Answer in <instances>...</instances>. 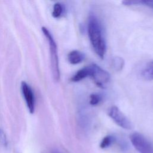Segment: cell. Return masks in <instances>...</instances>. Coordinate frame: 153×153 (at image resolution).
<instances>
[{
  "instance_id": "1",
  "label": "cell",
  "mask_w": 153,
  "mask_h": 153,
  "mask_svg": "<svg viewBox=\"0 0 153 153\" xmlns=\"http://www.w3.org/2000/svg\"><path fill=\"white\" fill-rule=\"evenodd\" d=\"M88 35L95 53L103 59L106 51V44L103 29L99 19L94 14H90L88 20Z\"/></svg>"
},
{
  "instance_id": "2",
  "label": "cell",
  "mask_w": 153,
  "mask_h": 153,
  "mask_svg": "<svg viewBox=\"0 0 153 153\" xmlns=\"http://www.w3.org/2000/svg\"><path fill=\"white\" fill-rule=\"evenodd\" d=\"M42 31L45 36L49 45L51 68L53 77L54 81H58L60 79V69L57 44L50 32L46 27H42Z\"/></svg>"
},
{
  "instance_id": "3",
  "label": "cell",
  "mask_w": 153,
  "mask_h": 153,
  "mask_svg": "<svg viewBox=\"0 0 153 153\" xmlns=\"http://www.w3.org/2000/svg\"><path fill=\"white\" fill-rule=\"evenodd\" d=\"M88 68L89 76L98 87L105 88L111 79L109 72L94 63L88 66Z\"/></svg>"
},
{
  "instance_id": "4",
  "label": "cell",
  "mask_w": 153,
  "mask_h": 153,
  "mask_svg": "<svg viewBox=\"0 0 153 153\" xmlns=\"http://www.w3.org/2000/svg\"><path fill=\"white\" fill-rule=\"evenodd\" d=\"M130 140L139 153H153V145L142 134L133 133L130 134Z\"/></svg>"
},
{
  "instance_id": "5",
  "label": "cell",
  "mask_w": 153,
  "mask_h": 153,
  "mask_svg": "<svg viewBox=\"0 0 153 153\" xmlns=\"http://www.w3.org/2000/svg\"><path fill=\"white\" fill-rule=\"evenodd\" d=\"M108 114L109 117L121 128L126 130L132 128L130 121L117 106H112L109 109Z\"/></svg>"
},
{
  "instance_id": "6",
  "label": "cell",
  "mask_w": 153,
  "mask_h": 153,
  "mask_svg": "<svg viewBox=\"0 0 153 153\" xmlns=\"http://www.w3.org/2000/svg\"><path fill=\"white\" fill-rule=\"evenodd\" d=\"M22 92L25 98L27 107L31 114H33L35 108V99L34 93L30 85L25 81L21 83Z\"/></svg>"
},
{
  "instance_id": "7",
  "label": "cell",
  "mask_w": 153,
  "mask_h": 153,
  "mask_svg": "<svg viewBox=\"0 0 153 153\" xmlns=\"http://www.w3.org/2000/svg\"><path fill=\"white\" fill-rule=\"evenodd\" d=\"M84 59V54L78 50H73L68 55V59L70 63L76 65L81 63Z\"/></svg>"
},
{
  "instance_id": "8",
  "label": "cell",
  "mask_w": 153,
  "mask_h": 153,
  "mask_svg": "<svg viewBox=\"0 0 153 153\" xmlns=\"http://www.w3.org/2000/svg\"><path fill=\"white\" fill-rule=\"evenodd\" d=\"M88 76H89V68L88 66H86L78 70L72 76L71 81L73 82H78Z\"/></svg>"
},
{
  "instance_id": "9",
  "label": "cell",
  "mask_w": 153,
  "mask_h": 153,
  "mask_svg": "<svg viewBox=\"0 0 153 153\" xmlns=\"http://www.w3.org/2000/svg\"><path fill=\"white\" fill-rule=\"evenodd\" d=\"M142 76L146 80H153V61L145 66L142 71Z\"/></svg>"
},
{
  "instance_id": "10",
  "label": "cell",
  "mask_w": 153,
  "mask_h": 153,
  "mask_svg": "<svg viewBox=\"0 0 153 153\" xmlns=\"http://www.w3.org/2000/svg\"><path fill=\"white\" fill-rule=\"evenodd\" d=\"M123 3L125 5H142L153 9V0L149 1H124Z\"/></svg>"
},
{
  "instance_id": "11",
  "label": "cell",
  "mask_w": 153,
  "mask_h": 153,
  "mask_svg": "<svg viewBox=\"0 0 153 153\" xmlns=\"http://www.w3.org/2000/svg\"><path fill=\"white\" fill-rule=\"evenodd\" d=\"M115 137L112 135H107L105 136L100 142V147L102 149H105L109 147L115 141Z\"/></svg>"
},
{
  "instance_id": "12",
  "label": "cell",
  "mask_w": 153,
  "mask_h": 153,
  "mask_svg": "<svg viewBox=\"0 0 153 153\" xmlns=\"http://www.w3.org/2000/svg\"><path fill=\"white\" fill-rule=\"evenodd\" d=\"M63 11V5L60 3L57 2L53 6L52 16L54 18H59L62 14Z\"/></svg>"
},
{
  "instance_id": "13",
  "label": "cell",
  "mask_w": 153,
  "mask_h": 153,
  "mask_svg": "<svg viewBox=\"0 0 153 153\" xmlns=\"http://www.w3.org/2000/svg\"><path fill=\"white\" fill-rule=\"evenodd\" d=\"M112 65L114 68L117 71H120L124 66V61L123 58L120 57H115L113 59Z\"/></svg>"
},
{
  "instance_id": "14",
  "label": "cell",
  "mask_w": 153,
  "mask_h": 153,
  "mask_svg": "<svg viewBox=\"0 0 153 153\" xmlns=\"http://www.w3.org/2000/svg\"><path fill=\"white\" fill-rule=\"evenodd\" d=\"M102 98L101 96L98 94H92L90 97V103L91 105H96L100 102Z\"/></svg>"
},
{
  "instance_id": "15",
  "label": "cell",
  "mask_w": 153,
  "mask_h": 153,
  "mask_svg": "<svg viewBox=\"0 0 153 153\" xmlns=\"http://www.w3.org/2000/svg\"><path fill=\"white\" fill-rule=\"evenodd\" d=\"M52 153H59L58 152H52Z\"/></svg>"
}]
</instances>
